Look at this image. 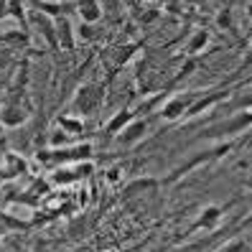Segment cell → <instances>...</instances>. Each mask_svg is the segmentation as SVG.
<instances>
[{"mask_svg": "<svg viewBox=\"0 0 252 252\" xmlns=\"http://www.w3.org/2000/svg\"><path fill=\"white\" fill-rule=\"evenodd\" d=\"M247 127H252V110H234L229 117H224V120L204 127L199 132V138H206V140L234 138V135H240V132H245Z\"/></svg>", "mask_w": 252, "mask_h": 252, "instance_id": "6da1fadb", "label": "cell"}, {"mask_svg": "<svg viewBox=\"0 0 252 252\" xmlns=\"http://www.w3.org/2000/svg\"><path fill=\"white\" fill-rule=\"evenodd\" d=\"M217 26H219V28H232V10H229V8L221 10L219 16H217Z\"/></svg>", "mask_w": 252, "mask_h": 252, "instance_id": "ffe728a7", "label": "cell"}, {"mask_svg": "<svg viewBox=\"0 0 252 252\" xmlns=\"http://www.w3.org/2000/svg\"><path fill=\"white\" fill-rule=\"evenodd\" d=\"M8 18V0H0V21Z\"/></svg>", "mask_w": 252, "mask_h": 252, "instance_id": "603a6c76", "label": "cell"}, {"mask_svg": "<svg viewBox=\"0 0 252 252\" xmlns=\"http://www.w3.org/2000/svg\"><path fill=\"white\" fill-rule=\"evenodd\" d=\"M64 3H77V0H64Z\"/></svg>", "mask_w": 252, "mask_h": 252, "instance_id": "83f0119b", "label": "cell"}, {"mask_svg": "<svg viewBox=\"0 0 252 252\" xmlns=\"http://www.w3.org/2000/svg\"><path fill=\"white\" fill-rule=\"evenodd\" d=\"M247 224H252V214H250V217L245 219V227H247Z\"/></svg>", "mask_w": 252, "mask_h": 252, "instance_id": "484cf974", "label": "cell"}, {"mask_svg": "<svg viewBox=\"0 0 252 252\" xmlns=\"http://www.w3.org/2000/svg\"><path fill=\"white\" fill-rule=\"evenodd\" d=\"M0 127H3V125H0Z\"/></svg>", "mask_w": 252, "mask_h": 252, "instance_id": "f546056e", "label": "cell"}, {"mask_svg": "<svg viewBox=\"0 0 252 252\" xmlns=\"http://www.w3.org/2000/svg\"><path fill=\"white\" fill-rule=\"evenodd\" d=\"M227 94H232V92H229V90H217V92H209V94H199V97L189 105V110H186L184 117H196V115L206 112L209 107H214L219 99H224Z\"/></svg>", "mask_w": 252, "mask_h": 252, "instance_id": "ba28073f", "label": "cell"}, {"mask_svg": "<svg viewBox=\"0 0 252 252\" xmlns=\"http://www.w3.org/2000/svg\"><path fill=\"white\" fill-rule=\"evenodd\" d=\"M132 117H135V112H132V110H123V112H117L115 117H112V120L107 123V135H117V132H120L130 120H132Z\"/></svg>", "mask_w": 252, "mask_h": 252, "instance_id": "4fadbf2b", "label": "cell"}, {"mask_svg": "<svg viewBox=\"0 0 252 252\" xmlns=\"http://www.w3.org/2000/svg\"><path fill=\"white\" fill-rule=\"evenodd\" d=\"M206 43H209V33H206V31H196V33H194V38L189 41L186 51H189L191 56H194V54H199V51L206 46Z\"/></svg>", "mask_w": 252, "mask_h": 252, "instance_id": "2e32d148", "label": "cell"}, {"mask_svg": "<svg viewBox=\"0 0 252 252\" xmlns=\"http://www.w3.org/2000/svg\"><path fill=\"white\" fill-rule=\"evenodd\" d=\"M59 127H64L66 132L77 135V132H82V120H74V117H69V115H62L59 117Z\"/></svg>", "mask_w": 252, "mask_h": 252, "instance_id": "ac0fdd59", "label": "cell"}, {"mask_svg": "<svg viewBox=\"0 0 252 252\" xmlns=\"http://www.w3.org/2000/svg\"><path fill=\"white\" fill-rule=\"evenodd\" d=\"M145 132H148V123H145V120H138V117H132V120L115 135V140H117V145L130 148V145L140 143V140L145 138Z\"/></svg>", "mask_w": 252, "mask_h": 252, "instance_id": "8992f818", "label": "cell"}, {"mask_svg": "<svg viewBox=\"0 0 252 252\" xmlns=\"http://www.w3.org/2000/svg\"><path fill=\"white\" fill-rule=\"evenodd\" d=\"M82 179V173H79V168L77 166H66V163H62V168H56L54 171V176H51V181L54 184H62V186H66V184H74V181H79Z\"/></svg>", "mask_w": 252, "mask_h": 252, "instance_id": "7c38bea8", "label": "cell"}, {"mask_svg": "<svg viewBox=\"0 0 252 252\" xmlns=\"http://www.w3.org/2000/svg\"><path fill=\"white\" fill-rule=\"evenodd\" d=\"M229 148H232V145H229V143H224V145H217L214 151H209V153H196V156L191 158V160H186L184 166H179V168H176V171H173V173L168 176V181H179L181 176H186V173H189L191 168H196V166H201L204 160H212V158H219V156H224V153L229 151Z\"/></svg>", "mask_w": 252, "mask_h": 252, "instance_id": "5b68a950", "label": "cell"}, {"mask_svg": "<svg viewBox=\"0 0 252 252\" xmlns=\"http://www.w3.org/2000/svg\"><path fill=\"white\" fill-rule=\"evenodd\" d=\"M221 250H250V245L247 242H229V245H224Z\"/></svg>", "mask_w": 252, "mask_h": 252, "instance_id": "44dd1931", "label": "cell"}, {"mask_svg": "<svg viewBox=\"0 0 252 252\" xmlns=\"http://www.w3.org/2000/svg\"><path fill=\"white\" fill-rule=\"evenodd\" d=\"M145 3H156V0H145Z\"/></svg>", "mask_w": 252, "mask_h": 252, "instance_id": "f1b7e54d", "label": "cell"}, {"mask_svg": "<svg viewBox=\"0 0 252 252\" xmlns=\"http://www.w3.org/2000/svg\"><path fill=\"white\" fill-rule=\"evenodd\" d=\"M92 156V145L90 143H79V145H64V148H51V151H38L41 163H71V160H87Z\"/></svg>", "mask_w": 252, "mask_h": 252, "instance_id": "3957f363", "label": "cell"}, {"mask_svg": "<svg viewBox=\"0 0 252 252\" xmlns=\"http://www.w3.org/2000/svg\"><path fill=\"white\" fill-rule=\"evenodd\" d=\"M158 181L156 179H135V181H130L125 186V196H138L140 191H148V189H153Z\"/></svg>", "mask_w": 252, "mask_h": 252, "instance_id": "5bb4252c", "label": "cell"}, {"mask_svg": "<svg viewBox=\"0 0 252 252\" xmlns=\"http://www.w3.org/2000/svg\"><path fill=\"white\" fill-rule=\"evenodd\" d=\"M196 97H199V92H186L184 97L179 94V97L166 99V102H163V107H160V117H163V120H168V123L181 120V117L186 115V110H189V105H191Z\"/></svg>", "mask_w": 252, "mask_h": 252, "instance_id": "277c9868", "label": "cell"}, {"mask_svg": "<svg viewBox=\"0 0 252 252\" xmlns=\"http://www.w3.org/2000/svg\"><path fill=\"white\" fill-rule=\"evenodd\" d=\"M229 5H247V3H252V0H227Z\"/></svg>", "mask_w": 252, "mask_h": 252, "instance_id": "cb8c5ba5", "label": "cell"}, {"mask_svg": "<svg viewBox=\"0 0 252 252\" xmlns=\"http://www.w3.org/2000/svg\"><path fill=\"white\" fill-rule=\"evenodd\" d=\"M54 28H56L59 49L71 51L74 46H77V33H74V26H71L69 16H56V18H54Z\"/></svg>", "mask_w": 252, "mask_h": 252, "instance_id": "52a82bcc", "label": "cell"}, {"mask_svg": "<svg viewBox=\"0 0 252 252\" xmlns=\"http://www.w3.org/2000/svg\"><path fill=\"white\" fill-rule=\"evenodd\" d=\"M94 23H79L77 28H74V31H77V38H82V41H92L94 38V28H92Z\"/></svg>", "mask_w": 252, "mask_h": 252, "instance_id": "d6986e66", "label": "cell"}, {"mask_svg": "<svg viewBox=\"0 0 252 252\" xmlns=\"http://www.w3.org/2000/svg\"><path fill=\"white\" fill-rule=\"evenodd\" d=\"M102 102H105V90L99 84H84L77 90V94L71 97V110L79 117H92L99 112Z\"/></svg>", "mask_w": 252, "mask_h": 252, "instance_id": "7a4b0ae2", "label": "cell"}, {"mask_svg": "<svg viewBox=\"0 0 252 252\" xmlns=\"http://www.w3.org/2000/svg\"><path fill=\"white\" fill-rule=\"evenodd\" d=\"M135 49H138V46H135V43H132V46H125V49L120 51V62H127V59H130V54H132V51H135Z\"/></svg>", "mask_w": 252, "mask_h": 252, "instance_id": "7402d4cb", "label": "cell"}, {"mask_svg": "<svg viewBox=\"0 0 252 252\" xmlns=\"http://www.w3.org/2000/svg\"><path fill=\"white\" fill-rule=\"evenodd\" d=\"M26 123V110L16 102H5L3 107H0V125L3 127H18Z\"/></svg>", "mask_w": 252, "mask_h": 252, "instance_id": "30bf717a", "label": "cell"}, {"mask_svg": "<svg viewBox=\"0 0 252 252\" xmlns=\"http://www.w3.org/2000/svg\"><path fill=\"white\" fill-rule=\"evenodd\" d=\"M247 13H250V18H252V3H247Z\"/></svg>", "mask_w": 252, "mask_h": 252, "instance_id": "4316f807", "label": "cell"}, {"mask_svg": "<svg viewBox=\"0 0 252 252\" xmlns=\"http://www.w3.org/2000/svg\"><path fill=\"white\" fill-rule=\"evenodd\" d=\"M69 143H71V132H66L64 127L49 132V145H51V148H64V145H69Z\"/></svg>", "mask_w": 252, "mask_h": 252, "instance_id": "e0dca14e", "label": "cell"}, {"mask_svg": "<svg viewBox=\"0 0 252 252\" xmlns=\"http://www.w3.org/2000/svg\"><path fill=\"white\" fill-rule=\"evenodd\" d=\"M74 10L79 13V21H84V23H97L102 18L99 0H77V3H74Z\"/></svg>", "mask_w": 252, "mask_h": 252, "instance_id": "8fae6325", "label": "cell"}, {"mask_svg": "<svg viewBox=\"0 0 252 252\" xmlns=\"http://www.w3.org/2000/svg\"><path fill=\"white\" fill-rule=\"evenodd\" d=\"M221 214H224V209H219V206H206V209L199 214V219L191 224V232H199V229L212 232V229H217L219 221H221Z\"/></svg>", "mask_w": 252, "mask_h": 252, "instance_id": "9c48e42d", "label": "cell"}, {"mask_svg": "<svg viewBox=\"0 0 252 252\" xmlns=\"http://www.w3.org/2000/svg\"><path fill=\"white\" fill-rule=\"evenodd\" d=\"M234 110H252V84L247 87L242 94H237V97L232 99L229 112H234Z\"/></svg>", "mask_w": 252, "mask_h": 252, "instance_id": "9a60e30c", "label": "cell"}, {"mask_svg": "<svg viewBox=\"0 0 252 252\" xmlns=\"http://www.w3.org/2000/svg\"><path fill=\"white\" fill-rule=\"evenodd\" d=\"M184 3H189V5H199V3H204V0H184Z\"/></svg>", "mask_w": 252, "mask_h": 252, "instance_id": "d4e9b609", "label": "cell"}]
</instances>
